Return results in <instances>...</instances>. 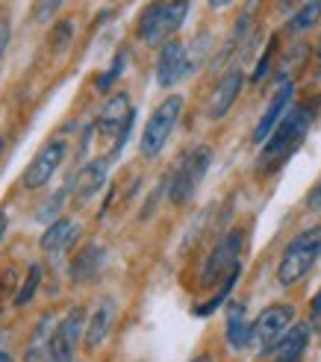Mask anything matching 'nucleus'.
<instances>
[{
    "label": "nucleus",
    "instance_id": "f257e3e1",
    "mask_svg": "<svg viewBox=\"0 0 321 362\" xmlns=\"http://www.w3.org/2000/svg\"><path fill=\"white\" fill-rule=\"evenodd\" d=\"M310 127H313V106L310 103L289 106V112L280 118V124L274 127V133L262 144L259 159H257V171L259 174H272V171L286 165L289 156L300 148V144H304Z\"/></svg>",
    "mask_w": 321,
    "mask_h": 362
},
{
    "label": "nucleus",
    "instance_id": "f03ea898",
    "mask_svg": "<svg viewBox=\"0 0 321 362\" xmlns=\"http://www.w3.org/2000/svg\"><path fill=\"white\" fill-rule=\"evenodd\" d=\"M192 4L189 0H151L136 18V39L148 47H163L186 24Z\"/></svg>",
    "mask_w": 321,
    "mask_h": 362
},
{
    "label": "nucleus",
    "instance_id": "7ed1b4c3",
    "mask_svg": "<svg viewBox=\"0 0 321 362\" xmlns=\"http://www.w3.org/2000/svg\"><path fill=\"white\" fill-rule=\"evenodd\" d=\"M318 257H321V224H313L307 230H300L298 236L286 245V250L280 253L277 283L283 288L300 283L313 271V265L318 262Z\"/></svg>",
    "mask_w": 321,
    "mask_h": 362
},
{
    "label": "nucleus",
    "instance_id": "20e7f679",
    "mask_svg": "<svg viewBox=\"0 0 321 362\" xmlns=\"http://www.w3.org/2000/svg\"><path fill=\"white\" fill-rule=\"evenodd\" d=\"M183 118V95H168L156 103V110L151 112L145 130H141V139H139V153L141 156H159L165 151V144L171 139V133L177 130V124Z\"/></svg>",
    "mask_w": 321,
    "mask_h": 362
},
{
    "label": "nucleus",
    "instance_id": "39448f33",
    "mask_svg": "<svg viewBox=\"0 0 321 362\" xmlns=\"http://www.w3.org/2000/svg\"><path fill=\"white\" fill-rule=\"evenodd\" d=\"M209 162H212V151L206 144H198V148H192L180 162H177V168L168 180V201L174 206H186L194 192H198L201 180L206 177L209 171Z\"/></svg>",
    "mask_w": 321,
    "mask_h": 362
},
{
    "label": "nucleus",
    "instance_id": "423d86ee",
    "mask_svg": "<svg viewBox=\"0 0 321 362\" xmlns=\"http://www.w3.org/2000/svg\"><path fill=\"white\" fill-rule=\"evenodd\" d=\"M133 106H130V95L127 92H115L103 100L100 106V112H98V133L106 136V139H112V156H118L124 151V144H127L130 139V130H133Z\"/></svg>",
    "mask_w": 321,
    "mask_h": 362
},
{
    "label": "nucleus",
    "instance_id": "0eeeda50",
    "mask_svg": "<svg viewBox=\"0 0 321 362\" xmlns=\"http://www.w3.org/2000/svg\"><path fill=\"white\" fill-rule=\"evenodd\" d=\"M242 247H245V233L242 230H230L227 236H221V242L209 250V257L204 262V271H201V286H216L221 283L230 271L239 268L242 262Z\"/></svg>",
    "mask_w": 321,
    "mask_h": 362
},
{
    "label": "nucleus",
    "instance_id": "6e6552de",
    "mask_svg": "<svg viewBox=\"0 0 321 362\" xmlns=\"http://www.w3.org/2000/svg\"><path fill=\"white\" fill-rule=\"evenodd\" d=\"M65 153H68L65 139H47V141L42 144V148L33 153L30 165L24 168V177H21L24 189H30V192L45 189V186L50 183V180L57 177L59 165L65 162Z\"/></svg>",
    "mask_w": 321,
    "mask_h": 362
},
{
    "label": "nucleus",
    "instance_id": "1a4fd4ad",
    "mask_svg": "<svg viewBox=\"0 0 321 362\" xmlns=\"http://www.w3.org/2000/svg\"><path fill=\"white\" fill-rule=\"evenodd\" d=\"M295 324V306L292 303H272L257 315L254 321V341L262 356H269L274 351V345L289 333V327Z\"/></svg>",
    "mask_w": 321,
    "mask_h": 362
},
{
    "label": "nucleus",
    "instance_id": "9d476101",
    "mask_svg": "<svg viewBox=\"0 0 321 362\" xmlns=\"http://www.w3.org/2000/svg\"><path fill=\"white\" fill-rule=\"evenodd\" d=\"M192 74L189 68V47L183 42H165L156 53V62H153V77L159 88H174L183 77Z\"/></svg>",
    "mask_w": 321,
    "mask_h": 362
},
{
    "label": "nucleus",
    "instance_id": "9b49d317",
    "mask_svg": "<svg viewBox=\"0 0 321 362\" xmlns=\"http://www.w3.org/2000/svg\"><path fill=\"white\" fill-rule=\"evenodd\" d=\"M106 177H110V159H92V162H86V165H80L77 174L71 177L68 194L74 197L77 204H88L106 186Z\"/></svg>",
    "mask_w": 321,
    "mask_h": 362
},
{
    "label": "nucleus",
    "instance_id": "f8f14e48",
    "mask_svg": "<svg viewBox=\"0 0 321 362\" xmlns=\"http://www.w3.org/2000/svg\"><path fill=\"white\" fill-rule=\"evenodd\" d=\"M292 95H295V83H292V80H283V83L277 86V92L272 95L269 106H265V112L259 115L257 127H254V136H251V139H254L257 148H262L265 139H269V136L274 133V127L280 124V118L289 112V106H292Z\"/></svg>",
    "mask_w": 321,
    "mask_h": 362
},
{
    "label": "nucleus",
    "instance_id": "ddd939ff",
    "mask_svg": "<svg viewBox=\"0 0 321 362\" xmlns=\"http://www.w3.org/2000/svg\"><path fill=\"white\" fill-rule=\"evenodd\" d=\"M115 315H118L115 298H100V300L95 303L92 318L86 321V339H83V348H86L88 354H95V351L103 345V341H106V336H110L112 324H115Z\"/></svg>",
    "mask_w": 321,
    "mask_h": 362
},
{
    "label": "nucleus",
    "instance_id": "4468645a",
    "mask_svg": "<svg viewBox=\"0 0 321 362\" xmlns=\"http://www.w3.org/2000/svg\"><path fill=\"white\" fill-rule=\"evenodd\" d=\"M242 83H245V71L242 68H230L227 74L216 83L212 98H209V118L212 121H221L230 112V106L236 103V98L242 92Z\"/></svg>",
    "mask_w": 321,
    "mask_h": 362
},
{
    "label": "nucleus",
    "instance_id": "2eb2a0df",
    "mask_svg": "<svg viewBox=\"0 0 321 362\" xmlns=\"http://www.w3.org/2000/svg\"><path fill=\"white\" fill-rule=\"evenodd\" d=\"M77 236H80V224L74 218H62L59 215L57 221H50L45 227V233L39 236V247H42V253H47V257H59V253H65L77 242Z\"/></svg>",
    "mask_w": 321,
    "mask_h": 362
},
{
    "label": "nucleus",
    "instance_id": "dca6fc26",
    "mask_svg": "<svg viewBox=\"0 0 321 362\" xmlns=\"http://www.w3.org/2000/svg\"><path fill=\"white\" fill-rule=\"evenodd\" d=\"M224 333H227V345L233 351H245L254 341V324L247 321V310L245 303L230 300L227 303V315H224Z\"/></svg>",
    "mask_w": 321,
    "mask_h": 362
},
{
    "label": "nucleus",
    "instance_id": "f3484780",
    "mask_svg": "<svg viewBox=\"0 0 321 362\" xmlns=\"http://www.w3.org/2000/svg\"><path fill=\"white\" fill-rule=\"evenodd\" d=\"M310 336H313V324H307V321L292 324L289 333L277 341L269 356L274 362H300V356H304V351L310 345Z\"/></svg>",
    "mask_w": 321,
    "mask_h": 362
},
{
    "label": "nucleus",
    "instance_id": "a211bd4d",
    "mask_svg": "<svg viewBox=\"0 0 321 362\" xmlns=\"http://www.w3.org/2000/svg\"><path fill=\"white\" fill-rule=\"evenodd\" d=\"M103 265V247L98 242H88L74 259H71V280L74 283H88Z\"/></svg>",
    "mask_w": 321,
    "mask_h": 362
},
{
    "label": "nucleus",
    "instance_id": "6ab92c4d",
    "mask_svg": "<svg viewBox=\"0 0 321 362\" xmlns=\"http://www.w3.org/2000/svg\"><path fill=\"white\" fill-rule=\"evenodd\" d=\"M259 4H262V0H247V4H245V9L239 12L236 24H233V33H230V39H227V45H224V50L218 53V65H221V62H227V57L236 50V45L247 42V33L254 30V21H257Z\"/></svg>",
    "mask_w": 321,
    "mask_h": 362
},
{
    "label": "nucleus",
    "instance_id": "aec40b11",
    "mask_svg": "<svg viewBox=\"0 0 321 362\" xmlns=\"http://www.w3.org/2000/svg\"><path fill=\"white\" fill-rule=\"evenodd\" d=\"M57 333V321H53L50 313H45L33 327V339L27 341V351H24V362H45V354L50 348V339Z\"/></svg>",
    "mask_w": 321,
    "mask_h": 362
},
{
    "label": "nucleus",
    "instance_id": "412c9836",
    "mask_svg": "<svg viewBox=\"0 0 321 362\" xmlns=\"http://www.w3.org/2000/svg\"><path fill=\"white\" fill-rule=\"evenodd\" d=\"M321 21V0H307L289 21H286V33L289 35H300V33H310L315 24Z\"/></svg>",
    "mask_w": 321,
    "mask_h": 362
},
{
    "label": "nucleus",
    "instance_id": "4be33fe9",
    "mask_svg": "<svg viewBox=\"0 0 321 362\" xmlns=\"http://www.w3.org/2000/svg\"><path fill=\"white\" fill-rule=\"evenodd\" d=\"M57 333L65 339V341H71V345H80V341L86 339V313L80 310V306H74L59 324H57Z\"/></svg>",
    "mask_w": 321,
    "mask_h": 362
},
{
    "label": "nucleus",
    "instance_id": "5701e85b",
    "mask_svg": "<svg viewBox=\"0 0 321 362\" xmlns=\"http://www.w3.org/2000/svg\"><path fill=\"white\" fill-rule=\"evenodd\" d=\"M239 274H242V265H239V268H233V271H230V274H227V277L221 280V288H218V292L212 295V298H209L206 303L194 306V315H198V318H206V315H212V313H216L221 303H227V298H230V292H233V286H236Z\"/></svg>",
    "mask_w": 321,
    "mask_h": 362
},
{
    "label": "nucleus",
    "instance_id": "b1692460",
    "mask_svg": "<svg viewBox=\"0 0 321 362\" xmlns=\"http://www.w3.org/2000/svg\"><path fill=\"white\" fill-rule=\"evenodd\" d=\"M65 197H68V186H62V189H57L53 194H47L45 201L35 206V215H33V218H35V221H42V224L57 221V218H59V212H62Z\"/></svg>",
    "mask_w": 321,
    "mask_h": 362
},
{
    "label": "nucleus",
    "instance_id": "393cba45",
    "mask_svg": "<svg viewBox=\"0 0 321 362\" xmlns=\"http://www.w3.org/2000/svg\"><path fill=\"white\" fill-rule=\"evenodd\" d=\"M65 6V0H33V9H30V21L35 27H50L53 18L59 15V9Z\"/></svg>",
    "mask_w": 321,
    "mask_h": 362
},
{
    "label": "nucleus",
    "instance_id": "a878e982",
    "mask_svg": "<svg viewBox=\"0 0 321 362\" xmlns=\"http://www.w3.org/2000/svg\"><path fill=\"white\" fill-rule=\"evenodd\" d=\"M39 283H42V268H39V265H30L27 277L21 280V286H18V292H15V300H12L15 310H21V306H27V303L33 300V295H35V288H39Z\"/></svg>",
    "mask_w": 321,
    "mask_h": 362
},
{
    "label": "nucleus",
    "instance_id": "bb28decb",
    "mask_svg": "<svg viewBox=\"0 0 321 362\" xmlns=\"http://www.w3.org/2000/svg\"><path fill=\"white\" fill-rule=\"evenodd\" d=\"M127 62H130V53L127 50H118L115 53V57H112V62H110V68H106V74H100L98 77V92H110V88H112V83L124 74V68H127Z\"/></svg>",
    "mask_w": 321,
    "mask_h": 362
},
{
    "label": "nucleus",
    "instance_id": "cd10ccee",
    "mask_svg": "<svg viewBox=\"0 0 321 362\" xmlns=\"http://www.w3.org/2000/svg\"><path fill=\"white\" fill-rule=\"evenodd\" d=\"M189 47V68H192V74L201 68V62L209 57V50H212V35L209 33H198L192 39V45H186Z\"/></svg>",
    "mask_w": 321,
    "mask_h": 362
},
{
    "label": "nucleus",
    "instance_id": "c85d7f7f",
    "mask_svg": "<svg viewBox=\"0 0 321 362\" xmlns=\"http://www.w3.org/2000/svg\"><path fill=\"white\" fill-rule=\"evenodd\" d=\"M74 345L71 341H65L59 333H53V339H50V348H47V354H45V362H74Z\"/></svg>",
    "mask_w": 321,
    "mask_h": 362
},
{
    "label": "nucleus",
    "instance_id": "c756f323",
    "mask_svg": "<svg viewBox=\"0 0 321 362\" xmlns=\"http://www.w3.org/2000/svg\"><path fill=\"white\" fill-rule=\"evenodd\" d=\"M71 35H74V21L50 24V45L57 47V50H65L71 45Z\"/></svg>",
    "mask_w": 321,
    "mask_h": 362
},
{
    "label": "nucleus",
    "instance_id": "7c9ffc66",
    "mask_svg": "<svg viewBox=\"0 0 321 362\" xmlns=\"http://www.w3.org/2000/svg\"><path fill=\"white\" fill-rule=\"evenodd\" d=\"M274 53H277V35H272V42L265 45V50H262V57H259V62H257V68H254V74H251V80H254V83H259L265 74H269Z\"/></svg>",
    "mask_w": 321,
    "mask_h": 362
},
{
    "label": "nucleus",
    "instance_id": "2f4dec72",
    "mask_svg": "<svg viewBox=\"0 0 321 362\" xmlns=\"http://www.w3.org/2000/svg\"><path fill=\"white\" fill-rule=\"evenodd\" d=\"M9 39H12V21H9V15H0V62L6 57Z\"/></svg>",
    "mask_w": 321,
    "mask_h": 362
},
{
    "label": "nucleus",
    "instance_id": "473e14b6",
    "mask_svg": "<svg viewBox=\"0 0 321 362\" xmlns=\"http://www.w3.org/2000/svg\"><path fill=\"white\" fill-rule=\"evenodd\" d=\"M304 206H307L310 212H321V177H318V183L310 189V194H307Z\"/></svg>",
    "mask_w": 321,
    "mask_h": 362
},
{
    "label": "nucleus",
    "instance_id": "72a5a7b5",
    "mask_svg": "<svg viewBox=\"0 0 321 362\" xmlns=\"http://www.w3.org/2000/svg\"><path fill=\"white\" fill-rule=\"evenodd\" d=\"M310 321L313 324H321V288L315 292V298L310 300Z\"/></svg>",
    "mask_w": 321,
    "mask_h": 362
},
{
    "label": "nucleus",
    "instance_id": "f704fd0d",
    "mask_svg": "<svg viewBox=\"0 0 321 362\" xmlns=\"http://www.w3.org/2000/svg\"><path fill=\"white\" fill-rule=\"evenodd\" d=\"M6 227H9V215L0 209V245H4V236H6Z\"/></svg>",
    "mask_w": 321,
    "mask_h": 362
},
{
    "label": "nucleus",
    "instance_id": "c9c22d12",
    "mask_svg": "<svg viewBox=\"0 0 321 362\" xmlns=\"http://www.w3.org/2000/svg\"><path fill=\"white\" fill-rule=\"evenodd\" d=\"M206 4H209V9H227L233 0H206Z\"/></svg>",
    "mask_w": 321,
    "mask_h": 362
},
{
    "label": "nucleus",
    "instance_id": "e433bc0d",
    "mask_svg": "<svg viewBox=\"0 0 321 362\" xmlns=\"http://www.w3.org/2000/svg\"><path fill=\"white\" fill-rule=\"evenodd\" d=\"M0 362H15V359H12V354H9L6 348H0Z\"/></svg>",
    "mask_w": 321,
    "mask_h": 362
},
{
    "label": "nucleus",
    "instance_id": "4c0bfd02",
    "mask_svg": "<svg viewBox=\"0 0 321 362\" xmlns=\"http://www.w3.org/2000/svg\"><path fill=\"white\" fill-rule=\"evenodd\" d=\"M315 65H318V71H321V39H318V45H315Z\"/></svg>",
    "mask_w": 321,
    "mask_h": 362
},
{
    "label": "nucleus",
    "instance_id": "58836bf2",
    "mask_svg": "<svg viewBox=\"0 0 321 362\" xmlns=\"http://www.w3.org/2000/svg\"><path fill=\"white\" fill-rule=\"evenodd\" d=\"M192 362H216V359H212L209 354H204V356H198V359H192Z\"/></svg>",
    "mask_w": 321,
    "mask_h": 362
},
{
    "label": "nucleus",
    "instance_id": "ea45409f",
    "mask_svg": "<svg viewBox=\"0 0 321 362\" xmlns=\"http://www.w3.org/2000/svg\"><path fill=\"white\" fill-rule=\"evenodd\" d=\"M0 151H4V139H0Z\"/></svg>",
    "mask_w": 321,
    "mask_h": 362
}]
</instances>
